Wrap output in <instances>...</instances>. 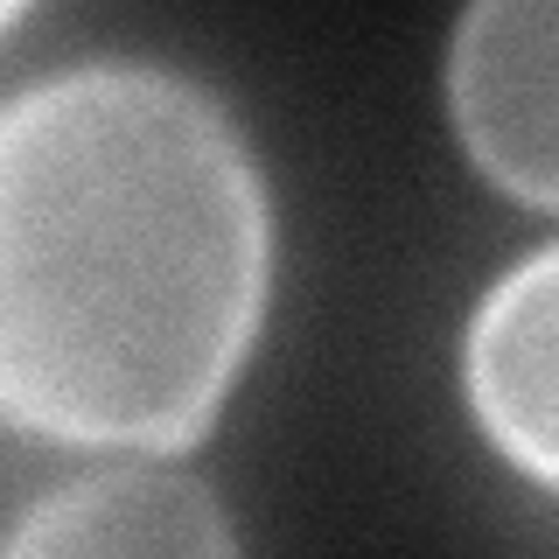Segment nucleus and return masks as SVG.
<instances>
[{
    "mask_svg": "<svg viewBox=\"0 0 559 559\" xmlns=\"http://www.w3.org/2000/svg\"><path fill=\"white\" fill-rule=\"evenodd\" d=\"M273 203L224 98L78 63L0 105V419L57 448H197L266 322Z\"/></svg>",
    "mask_w": 559,
    "mask_h": 559,
    "instance_id": "1",
    "label": "nucleus"
},
{
    "mask_svg": "<svg viewBox=\"0 0 559 559\" xmlns=\"http://www.w3.org/2000/svg\"><path fill=\"white\" fill-rule=\"evenodd\" d=\"M448 112L483 182L559 210V0H468L448 43Z\"/></svg>",
    "mask_w": 559,
    "mask_h": 559,
    "instance_id": "2",
    "label": "nucleus"
},
{
    "mask_svg": "<svg viewBox=\"0 0 559 559\" xmlns=\"http://www.w3.org/2000/svg\"><path fill=\"white\" fill-rule=\"evenodd\" d=\"M462 384L489 448L559 497V245L518 259L483 294L462 343Z\"/></svg>",
    "mask_w": 559,
    "mask_h": 559,
    "instance_id": "3",
    "label": "nucleus"
},
{
    "mask_svg": "<svg viewBox=\"0 0 559 559\" xmlns=\"http://www.w3.org/2000/svg\"><path fill=\"white\" fill-rule=\"evenodd\" d=\"M22 559H217L238 552L217 489L189 468L162 462H112L28 503V518L0 538Z\"/></svg>",
    "mask_w": 559,
    "mask_h": 559,
    "instance_id": "4",
    "label": "nucleus"
},
{
    "mask_svg": "<svg viewBox=\"0 0 559 559\" xmlns=\"http://www.w3.org/2000/svg\"><path fill=\"white\" fill-rule=\"evenodd\" d=\"M22 14H28V0H0V35H8L14 22H22Z\"/></svg>",
    "mask_w": 559,
    "mask_h": 559,
    "instance_id": "5",
    "label": "nucleus"
}]
</instances>
